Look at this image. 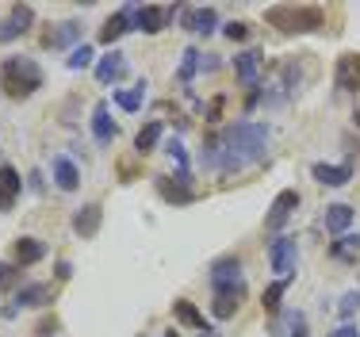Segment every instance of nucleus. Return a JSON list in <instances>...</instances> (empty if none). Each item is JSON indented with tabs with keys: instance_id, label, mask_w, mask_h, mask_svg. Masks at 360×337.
I'll list each match as a JSON object with an SVG mask.
<instances>
[{
	"instance_id": "obj_1",
	"label": "nucleus",
	"mask_w": 360,
	"mask_h": 337,
	"mask_svg": "<svg viewBox=\"0 0 360 337\" xmlns=\"http://www.w3.org/2000/svg\"><path fill=\"white\" fill-rule=\"evenodd\" d=\"M264 146H269V127L264 123H230L219 138V169L238 172L245 165L264 161Z\"/></svg>"
},
{
	"instance_id": "obj_2",
	"label": "nucleus",
	"mask_w": 360,
	"mask_h": 337,
	"mask_svg": "<svg viewBox=\"0 0 360 337\" xmlns=\"http://www.w3.org/2000/svg\"><path fill=\"white\" fill-rule=\"evenodd\" d=\"M264 23L284 34H311V31H322L326 27V12L319 4H276L264 12Z\"/></svg>"
},
{
	"instance_id": "obj_3",
	"label": "nucleus",
	"mask_w": 360,
	"mask_h": 337,
	"mask_svg": "<svg viewBox=\"0 0 360 337\" xmlns=\"http://www.w3.org/2000/svg\"><path fill=\"white\" fill-rule=\"evenodd\" d=\"M0 84L12 100H27L42 89V69L31 62V58H8L0 65Z\"/></svg>"
},
{
	"instance_id": "obj_4",
	"label": "nucleus",
	"mask_w": 360,
	"mask_h": 337,
	"mask_svg": "<svg viewBox=\"0 0 360 337\" xmlns=\"http://www.w3.org/2000/svg\"><path fill=\"white\" fill-rule=\"evenodd\" d=\"M295 261H299V241L291 234L276 238L269 246V265H272V272H276L280 280H291V276H295Z\"/></svg>"
},
{
	"instance_id": "obj_5",
	"label": "nucleus",
	"mask_w": 360,
	"mask_h": 337,
	"mask_svg": "<svg viewBox=\"0 0 360 337\" xmlns=\"http://www.w3.org/2000/svg\"><path fill=\"white\" fill-rule=\"evenodd\" d=\"M299 211V192L295 188H284V192L272 200V207H269V215H264V230L269 234H276V230H284L288 227V219Z\"/></svg>"
},
{
	"instance_id": "obj_6",
	"label": "nucleus",
	"mask_w": 360,
	"mask_h": 337,
	"mask_svg": "<svg viewBox=\"0 0 360 337\" xmlns=\"http://www.w3.org/2000/svg\"><path fill=\"white\" fill-rule=\"evenodd\" d=\"M242 299H245V280H238V284H222V288H215V299H211V314H215L219 322H226V318H234V314H238Z\"/></svg>"
},
{
	"instance_id": "obj_7",
	"label": "nucleus",
	"mask_w": 360,
	"mask_h": 337,
	"mask_svg": "<svg viewBox=\"0 0 360 337\" xmlns=\"http://www.w3.org/2000/svg\"><path fill=\"white\" fill-rule=\"evenodd\" d=\"M153 188H158L161 200L173 203V207L195 203V188H192V180H184V177H153Z\"/></svg>"
},
{
	"instance_id": "obj_8",
	"label": "nucleus",
	"mask_w": 360,
	"mask_h": 337,
	"mask_svg": "<svg viewBox=\"0 0 360 337\" xmlns=\"http://www.w3.org/2000/svg\"><path fill=\"white\" fill-rule=\"evenodd\" d=\"M173 15H180V8H161V4H142L139 12H134V27H139L142 34H158L165 31V23L173 20Z\"/></svg>"
},
{
	"instance_id": "obj_9",
	"label": "nucleus",
	"mask_w": 360,
	"mask_h": 337,
	"mask_svg": "<svg viewBox=\"0 0 360 337\" xmlns=\"http://www.w3.org/2000/svg\"><path fill=\"white\" fill-rule=\"evenodd\" d=\"M31 23H35V8L31 4H12L8 20L0 23V42H15L20 34L31 31Z\"/></svg>"
},
{
	"instance_id": "obj_10",
	"label": "nucleus",
	"mask_w": 360,
	"mask_h": 337,
	"mask_svg": "<svg viewBox=\"0 0 360 337\" xmlns=\"http://www.w3.org/2000/svg\"><path fill=\"white\" fill-rule=\"evenodd\" d=\"M333 84L341 92H356L360 89V54H341L333 65Z\"/></svg>"
},
{
	"instance_id": "obj_11",
	"label": "nucleus",
	"mask_w": 360,
	"mask_h": 337,
	"mask_svg": "<svg viewBox=\"0 0 360 337\" xmlns=\"http://www.w3.org/2000/svg\"><path fill=\"white\" fill-rule=\"evenodd\" d=\"M42 257H46V241L39 238H15L12 241V261L15 269H31V265H39Z\"/></svg>"
},
{
	"instance_id": "obj_12",
	"label": "nucleus",
	"mask_w": 360,
	"mask_h": 337,
	"mask_svg": "<svg viewBox=\"0 0 360 337\" xmlns=\"http://www.w3.org/2000/svg\"><path fill=\"white\" fill-rule=\"evenodd\" d=\"M311 177L319 180V184H326V188H345L349 180H353V165H330V161H314L311 165Z\"/></svg>"
},
{
	"instance_id": "obj_13",
	"label": "nucleus",
	"mask_w": 360,
	"mask_h": 337,
	"mask_svg": "<svg viewBox=\"0 0 360 337\" xmlns=\"http://www.w3.org/2000/svg\"><path fill=\"white\" fill-rule=\"evenodd\" d=\"M100 222H104V207H100V203H84L81 211L73 215V234L77 238H96L100 234Z\"/></svg>"
},
{
	"instance_id": "obj_14",
	"label": "nucleus",
	"mask_w": 360,
	"mask_h": 337,
	"mask_svg": "<svg viewBox=\"0 0 360 337\" xmlns=\"http://www.w3.org/2000/svg\"><path fill=\"white\" fill-rule=\"evenodd\" d=\"M115 134H119V127L111 123V108H108V100H100L96 108H92V138H96L100 146H111Z\"/></svg>"
},
{
	"instance_id": "obj_15",
	"label": "nucleus",
	"mask_w": 360,
	"mask_h": 337,
	"mask_svg": "<svg viewBox=\"0 0 360 337\" xmlns=\"http://www.w3.org/2000/svg\"><path fill=\"white\" fill-rule=\"evenodd\" d=\"M261 62H264L261 50H242V54H234V77L245 89H257V69H261Z\"/></svg>"
},
{
	"instance_id": "obj_16",
	"label": "nucleus",
	"mask_w": 360,
	"mask_h": 337,
	"mask_svg": "<svg viewBox=\"0 0 360 337\" xmlns=\"http://www.w3.org/2000/svg\"><path fill=\"white\" fill-rule=\"evenodd\" d=\"M23 192V180H20V169L12 165H0V211H12L15 200Z\"/></svg>"
},
{
	"instance_id": "obj_17",
	"label": "nucleus",
	"mask_w": 360,
	"mask_h": 337,
	"mask_svg": "<svg viewBox=\"0 0 360 337\" xmlns=\"http://www.w3.org/2000/svg\"><path fill=\"white\" fill-rule=\"evenodd\" d=\"M50 299H54V288H50V284H23V288L15 291L12 307L15 310H23V307H46Z\"/></svg>"
},
{
	"instance_id": "obj_18",
	"label": "nucleus",
	"mask_w": 360,
	"mask_h": 337,
	"mask_svg": "<svg viewBox=\"0 0 360 337\" xmlns=\"http://www.w3.org/2000/svg\"><path fill=\"white\" fill-rule=\"evenodd\" d=\"M242 280V257L226 253L211 265V288H222V284H238Z\"/></svg>"
},
{
	"instance_id": "obj_19",
	"label": "nucleus",
	"mask_w": 360,
	"mask_h": 337,
	"mask_svg": "<svg viewBox=\"0 0 360 337\" xmlns=\"http://www.w3.org/2000/svg\"><path fill=\"white\" fill-rule=\"evenodd\" d=\"M134 12H139V8H123V12H115V15H111V20L104 23V27H100V42H108V46H111V42H119V39H123V34L134 27Z\"/></svg>"
},
{
	"instance_id": "obj_20",
	"label": "nucleus",
	"mask_w": 360,
	"mask_h": 337,
	"mask_svg": "<svg viewBox=\"0 0 360 337\" xmlns=\"http://www.w3.org/2000/svg\"><path fill=\"white\" fill-rule=\"evenodd\" d=\"M173 314H176L180 326H188V330H200V333L211 330L207 318H203V310L195 307V303H188V299H173Z\"/></svg>"
},
{
	"instance_id": "obj_21",
	"label": "nucleus",
	"mask_w": 360,
	"mask_h": 337,
	"mask_svg": "<svg viewBox=\"0 0 360 337\" xmlns=\"http://www.w3.org/2000/svg\"><path fill=\"white\" fill-rule=\"evenodd\" d=\"M123 73H127V54H119V50H111V54H104L96 62V81L100 84H115Z\"/></svg>"
},
{
	"instance_id": "obj_22",
	"label": "nucleus",
	"mask_w": 360,
	"mask_h": 337,
	"mask_svg": "<svg viewBox=\"0 0 360 337\" xmlns=\"http://www.w3.org/2000/svg\"><path fill=\"white\" fill-rule=\"evenodd\" d=\"M50 169H54V184L62 188V192H77V188H81V172H77V165L70 158L58 153V158L50 161Z\"/></svg>"
},
{
	"instance_id": "obj_23",
	"label": "nucleus",
	"mask_w": 360,
	"mask_h": 337,
	"mask_svg": "<svg viewBox=\"0 0 360 337\" xmlns=\"http://www.w3.org/2000/svg\"><path fill=\"white\" fill-rule=\"evenodd\" d=\"M322 222H326L330 234L341 238L349 227H353V207H349V203H330V207H326V215H322Z\"/></svg>"
},
{
	"instance_id": "obj_24",
	"label": "nucleus",
	"mask_w": 360,
	"mask_h": 337,
	"mask_svg": "<svg viewBox=\"0 0 360 337\" xmlns=\"http://www.w3.org/2000/svg\"><path fill=\"white\" fill-rule=\"evenodd\" d=\"M81 39V23L77 20H65V23H58L54 31H46L42 34V46L46 50H58V46H70V42Z\"/></svg>"
},
{
	"instance_id": "obj_25",
	"label": "nucleus",
	"mask_w": 360,
	"mask_h": 337,
	"mask_svg": "<svg viewBox=\"0 0 360 337\" xmlns=\"http://www.w3.org/2000/svg\"><path fill=\"white\" fill-rule=\"evenodd\" d=\"M158 142H161V123H158V119H150V123H146L142 131L134 134V153H139V158H146V153L158 150Z\"/></svg>"
},
{
	"instance_id": "obj_26",
	"label": "nucleus",
	"mask_w": 360,
	"mask_h": 337,
	"mask_svg": "<svg viewBox=\"0 0 360 337\" xmlns=\"http://www.w3.org/2000/svg\"><path fill=\"white\" fill-rule=\"evenodd\" d=\"M146 89H150V84H146V77H142L134 89H119V92H115V103H119L123 111H139L142 103H146Z\"/></svg>"
},
{
	"instance_id": "obj_27",
	"label": "nucleus",
	"mask_w": 360,
	"mask_h": 337,
	"mask_svg": "<svg viewBox=\"0 0 360 337\" xmlns=\"http://www.w3.org/2000/svg\"><path fill=\"white\" fill-rule=\"evenodd\" d=\"M356 253H360V234H341L330 246V257H338V261H356Z\"/></svg>"
},
{
	"instance_id": "obj_28",
	"label": "nucleus",
	"mask_w": 360,
	"mask_h": 337,
	"mask_svg": "<svg viewBox=\"0 0 360 337\" xmlns=\"http://www.w3.org/2000/svg\"><path fill=\"white\" fill-rule=\"evenodd\" d=\"M165 153L173 158V165H176V177L192 180V169H188V150L180 146V138H169V142H165Z\"/></svg>"
},
{
	"instance_id": "obj_29",
	"label": "nucleus",
	"mask_w": 360,
	"mask_h": 337,
	"mask_svg": "<svg viewBox=\"0 0 360 337\" xmlns=\"http://www.w3.org/2000/svg\"><path fill=\"white\" fill-rule=\"evenodd\" d=\"M288 284L291 280H272L269 288H264V295H261V303H264V310H269V314H276L280 310V299H284V291H288Z\"/></svg>"
},
{
	"instance_id": "obj_30",
	"label": "nucleus",
	"mask_w": 360,
	"mask_h": 337,
	"mask_svg": "<svg viewBox=\"0 0 360 337\" xmlns=\"http://www.w3.org/2000/svg\"><path fill=\"white\" fill-rule=\"evenodd\" d=\"M200 58H203V54H200L195 46H188L184 54H180V81H184V84L195 77V69H200Z\"/></svg>"
},
{
	"instance_id": "obj_31",
	"label": "nucleus",
	"mask_w": 360,
	"mask_h": 337,
	"mask_svg": "<svg viewBox=\"0 0 360 337\" xmlns=\"http://www.w3.org/2000/svg\"><path fill=\"white\" fill-rule=\"evenodd\" d=\"M215 27H219V12L215 8H200V12H195V34H215Z\"/></svg>"
},
{
	"instance_id": "obj_32",
	"label": "nucleus",
	"mask_w": 360,
	"mask_h": 337,
	"mask_svg": "<svg viewBox=\"0 0 360 337\" xmlns=\"http://www.w3.org/2000/svg\"><path fill=\"white\" fill-rule=\"evenodd\" d=\"M65 65H70V69H89L92 65V46H84V42H81V46H73L70 58H65Z\"/></svg>"
},
{
	"instance_id": "obj_33",
	"label": "nucleus",
	"mask_w": 360,
	"mask_h": 337,
	"mask_svg": "<svg viewBox=\"0 0 360 337\" xmlns=\"http://www.w3.org/2000/svg\"><path fill=\"white\" fill-rule=\"evenodd\" d=\"M222 34H226L230 42H245V39H250V23L234 20V23H226V27H222Z\"/></svg>"
},
{
	"instance_id": "obj_34",
	"label": "nucleus",
	"mask_w": 360,
	"mask_h": 337,
	"mask_svg": "<svg viewBox=\"0 0 360 337\" xmlns=\"http://www.w3.org/2000/svg\"><path fill=\"white\" fill-rule=\"evenodd\" d=\"M222 108H226V96H215L207 103V111H203V115H207V123H219L222 119Z\"/></svg>"
},
{
	"instance_id": "obj_35",
	"label": "nucleus",
	"mask_w": 360,
	"mask_h": 337,
	"mask_svg": "<svg viewBox=\"0 0 360 337\" xmlns=\"http://www.w3.org/2000/svg\"><path fill=\"white\" fill-rule=\"evenodd\" d=\"M360 310V291H349V295H341V314H356Z\"/></svg>"
},
{
	"instance_id": "obj_36",
	"label": "nucleus",
	"mask_w": 360,
	"mask_h": 337,
	"mask_svg": "<svg viewBox=\"0 0 360 337\" xmlns=\"http://www.w3.org/2000/svg\"><path fill=\"white\" fill-rule=\"evenodd\" d=\"M15 276H20V269H15V265H4V261H0V291H4V288H12V284H15Z\"/></svg>"
},
{
	"instance_id": "obj_37",
	"label": "nucleus",
	"mask_w": 360,
	"mask_h": 337,
	"mask_svg": "<svg viewBox=\"0 0 360 337\" xmlns=\"http://www.w3.org/2000/svg\"><path fill=\"white\" fill-rule=\"evenodd\" d=\"M54 330H58V318H54V314H50V318H42V322L35 326V333H39V337H50Z\"/></svg>"
},
{
	"instance_id": "obj_38",
	"label": "nucleus",
	"mask_w": 360,
	"mask_h": 337,
	"mask_svg": "<svg viewBox=\"0 0 360 337\" xmlns=\"http://www.w3.org/2000/svg\"><path fill=\"white\" fill-rule=\"evenodd\" d=\"M195 12H200V8H180V23H184V31H195Z\"/></svg>"
},
{
	"instance_id": "obj_39",
	"label": "nucleus",
	"mask_w": 360,
	"mask_h": 337,
	"mask_svg": "<svg viewBox=\"0 0 360 337\" xmlns=\"http://www.w3.org/2000/svg\"><path fill=\"white\" fill-rule=\"evenodd\" d=\"M119 177L134 180V177H139V165H134V161H119Z\"/></svg>"
},
{
	"instance_id": "obj_40",
	"label": "nucleus",
	"mask_w": 360,
	"mask_h": 337,
	"mask_svg": "<svg viewBox=\"0 0 360 337\" xmlns=\"http://www.w3.org/2000/svg\"><path fill=\"white\" fill-rule=\"evenodd\" d=\"M54 276H58V280H70V276H73V265H70V261H58V265H54Z\"/></svg>"
},
{
	"instance_id": "obj_41",
	"label": "nucleus",
	"mask_w": 360,
	"mask_h": 337,
	"mask_svg": "<svg viewBox=\"0 0 360 337\" xmlns=\"http://www.w3.org/2000/svg\"><path fill=\"white\" fill-rule=\"evenodd\" d=\"M330 337H360V330H356V326H338Z\"/></svg>"
},
{
	"instance_id": "obj_42",
	"label": "nucleus",
	"mask_w": 360,
	"mask_h": 337,
	"mask_svg": "<svg viewBox=\"0 0 360 337\" xmlns=\"http://www.w3.org/2000/svg\"><path fill=\"white\" fill-rule=\"evenodd\" d=\"M195 337H222V333H215V330H207V333H195Z\"/></svg>"
},
{
	"instance_id": "obj_43",
	"label": "nucleus",
	"mask_w": 360,
	"mask_h": 337,
	"mask_svg": "<svg viewBox=\"0 0 360 337\" xmlns=\"http://www.w3.org/2000/svg\"><path fill=\"white\" fill-rule=\"evenodd\" d=\"M165 337H180V333H176V330H165Z\"/></svg>"
}]
</instances>
